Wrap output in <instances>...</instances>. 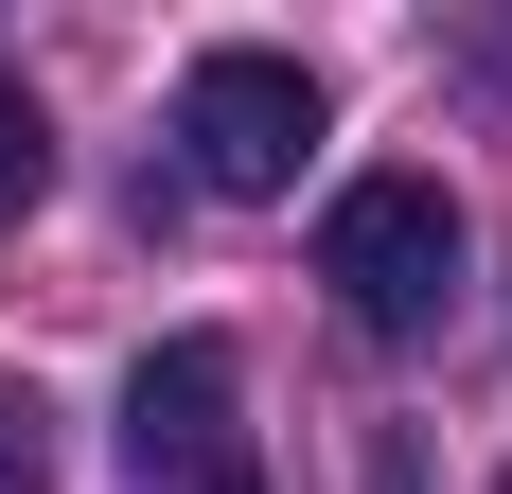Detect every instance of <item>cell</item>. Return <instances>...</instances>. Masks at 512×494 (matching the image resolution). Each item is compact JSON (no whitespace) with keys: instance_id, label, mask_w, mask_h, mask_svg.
Here are the masks:
<instances>
[{"instance_id":"3957f363","label":"cell","mask_w":512,"mask_h":494,"mask_svg":"<svg viewBox=\"0 0 512 494\" xmlns=\"http://www.w3.org/2000/svg\"><path fill=\"white\" fill-rule=\"evenodd\" d=\"M230 406H248L230 336H159L142 371H124V494H265Z\"/></svg>"},{"instance_id":"6da1fadb","label":"cell","mask_w":512,"mask_h":494,"mask_svg":"<svg viewBox=\"0 0 512 494\" xmlns=\"http://www.w3.org/2000/svg\"><path fill=\"white\" fill-rule=\"evenodd\" d=\"M460 195L442 177H354V195L318 212V283L354 300V336H442L460 318Z\"/></svg>"},{"instance_id":"7a4b0ae2","label":"cell","mask_w":512,"mask_h":494,"mask_svg":"<svg viewBox=\"0 0 512 494\" xmlns=\"http://www.w3.org/2000/svg\"><path fill=\"white\" fill-rule=\"evenodd\" d=\"M318 124H336V106H318L301 53H195V71H177V177H195V195H230V212L301 195Z\"/></svg>"},{"instance_id":"5b68a950","label":"cell","mask_w":512,"mask_h":494,"mask_svg":"<svg viewBox=\"0 0 512 494\" xmlns=\"http://www.w3.org/2000/svg\"><path fill=\"white\" fill-rule=\"evenodd\" d=\"M0 494H53V406L0 371Z\"/></svg>"},{"instance_id":"277c9868","label":"cell","mask_w":512,"mask_h":494,"mask_svg":"<svg viewBox=\"0 0 512 494\" xmlns=\"http://www.w3.org/2000/svg\"><path fill=\"white\" fill-rule=\"evenodd\" d=\"M36 195H53V124H36V89L0 71V230H18Z\"/></svg>"},{"instance_id":"8992f818","label":"cell","mask_w":512,"mask_h":494,"mask_svg":"<svg viewBox=\"0 0 512 494\" xmlns=\"http://www.w3.org/2000/svg\"><path fill=\"white\" fill-rule=\"evenodd\" d=\"M495 494H512V477H495Z\"/></svg>"}]
</instances>
